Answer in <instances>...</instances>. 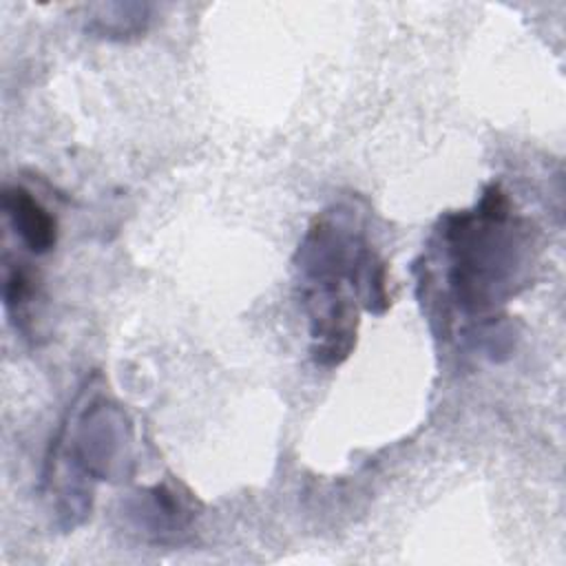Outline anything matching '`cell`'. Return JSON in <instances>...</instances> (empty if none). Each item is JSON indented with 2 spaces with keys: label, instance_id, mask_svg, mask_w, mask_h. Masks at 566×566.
I'll list each match as a JSON object with an SVG mask.
<instances>
[{
  "label": "cell",
  "instance_id": "6da1fadb",
  "mask_svg": "<svg viewBox=\"0 0 566 566\" xmlns=\"http://www.w3.org/2000/svg\"><path fill=\"white\" fill-rule=\"evenodd\" d=\"M294 270L312 360L338 367L356 347L360 307L380 316L391 301L387 263L371 248L360 210L349 203L321 210L296 248Z\"/></svg>",
  "mask_w": 566,
  "mask_h": 566
},
{
  "label": "cell",
  "instance_id": "7a4b0ae2",
  "mask_svg": "<svg viewBox=\"0 0 566 566\" xmlns=\"http://www.w3.org/2000/svg\"><path fill=\"white\" fill-rule=\"evenodd\" d=\"M433 241L444 261L442 294L467 318H491L531 283L535 230L513 214L500 184H489L471 210L444 214Z\"/></svg>",
  "mask_w": 566,
  "mask_h": 566
},
{
  "label": "cell",
  "instance_id": "3957f363",
  "mask_svg": "<svg viewBox=\"0 0 566 566\" xmlns=\"http://www.w3.org/2000/svg\"><path fill=\"white\" fill-rule=\"evenodd\" d=\"M135 467V429L126 409L86 382L69 405L44 458L42 493L69 533L86 522L99 482L124 480Z\"/></svg>",
  "mask_w": 566,
  "mask_h": 566
},
{
  "label": "cell",
  "instance_id": "277c9868",
  "mask_svg": "<svg viewBox=\"0 0 566 566\" xmlns=\"http://www.w3.org/2000/svg\"><path fill=\"white\" fill-rule=\"evenodd\" d=\"M188 495L190 493H179L177 486L161 482L139 493L130 502L128 513L139 533L164 544L188 531L195 517L192 500Z\"/></svg>",
  "mask_w": 566,
  "mask_h": 566
},
{
  "label": "cell",
  "instance_id": "5b68a950",
  "mask_svg": "<svg viewBox=\"0 0 566 566\" xmlns=\"http://www.w3.org/2000/svg\"><path fill=\"white\" fill-rule=\"evenodd\" d=\"M0 203L7 223L29 252L42 256L57 245V219L29 188L7 184L0 192Z\"/></svg>",
  "mask_w": 566,
  "mask_h": 566
},
{
  "label": "cell",
  "instance_id": "8992f818",
  "mask_svg": "<svg viewBox=\"0 0 566 566\" xmlns=\"http://www.w3.org/2000/svg\"><path fill=\"white\" fill-rule=\"evenodd\" d=\"M153 7L146 2H113L99 4L86 20V33L104 40H135L150 27Z\"/></svg>",
  "mask_w": 566,
  "mask_h": 566
},
{
  "label": "cell",
  "instance_id": "52a82bcc",
  "mask_svg": "<svg viewBox=\"0 0 566 566\" xmlns=\"http://www.w3.org/2000/svg\"><path fill=\"white\" fill-rule=\"evenodd\" d=\"M38 296V279L27 263H7L4 283H2V301L4 310L11 316L15 329L27 332L29 307Z\"/></svg>",
  "mask_w": 566,
  "mask_h": 566
}]
</instances>
